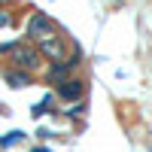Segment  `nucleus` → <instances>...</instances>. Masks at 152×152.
<instances>
[{
    "label": "nucleus",
    "mask_w": 152,
    "mask_h": 152,
    "mask_svg": "<svg viewBox=\"0 0 152 152\" xmlns=\"http://www.w3.org/2000/svg\"><path fill=\"white\" fill-rule=\"evenodd\" d=\"M9 61H12V67H15V70L34 73V70H40L43 55H40V49L31 46V43H15V49L9 52Z\"/></svg>",
    "instance_id": "obj_1"
},
{
    "label": "nucleus",
    "mask_w": 152,
    "mask_h": 152,
    "mask_svg": "<svg viewBox=\"0 0 152 152\" xmlns=\"http://www.w3.org/2000/svg\"><path fill=\"white\" fill-rule=\"evenodd\" d=\"M3 79L9 88H28L34 82V73H24V70H15V67H6L3 70Z\"/></svg>",
    "instance_id": "obj_6"
},
{
    "label": "nucleus",
    "mask_w": 152,
    "mask_h": 152,
    "mask_svg": "<svg viewBox=\"0 0 152 152\" xmlns=\"http://www.w3.org/2000/svg\"><path fill=\"white\" fill-rule=\"evenodd\" d=\"M24 140H28V134H24V131H9V134H3V137H0V149H12V146H21Z\"/></svg>",
    "instance_id": "obj_7"
},
{
    "label": "nucleus",
    "mask_w": 152,
    "mask_h": 152,
    "mask_svg": "<svg viewBox=\"0 0 152 152\" xmlns=\"http://www.w3.org/2000/svg\"><path fill=\"white\" fill-rule=\"evenodd\" d=\"M9 24H12V12L0 9V28H9Z\"/></svg>",
    "instance_id": "obj_9"
},
{
    "label": "nucleus",
    "mask_w": 152,
    "mask_h": 152,
    "mask_svg": "<svg viewBox=\"0 0 152 152\" xmlns=\"http://www.w3.org/2000/svg\"><path fill=\"white\" fill-rule=\"evenodd\" d=\"M3 3H9V0H0V6H3Z\"/></svg>",
    "instance_id": "obj_11"
},
{
    "label": "nucleus",
    "mask_w": 152,
    "mask_h": 152,
    "mask_svg": "<svg viewBox=\"0 0 152 152\" xmlns=\"http://www.w3.org/2000/svg\"><path fill=\"white\" fill-rule=\"evenodd\" d=\"M79 58H82V55H79V49H76L70 61H58V64H52V67H49V73H46V79L52 82V85H61L64 79H70V73H73L76 67H79Z\"/></svg>",
    "instance_id": "obj_4"
},
{
    "label": "nucleus",
    "mask_w": 152,
    "mask_h": 152,
    "mask_svg": "<svg viewBox=\"0 0 152 152\" xmlns=\"http://www.w3.org/2000/svg\"><path fill=\"white\" fill-rule=\"evenodd\" d=\"M31 152H52V149H46V146H37V149H31Z\"/></svg>",
    "instance_id": "obj_10"
},
{
    "label": "nucleus",
    "mask_w": 152,
    "mask_h": 152,
    "mask_svg": "<svg viewBox=\"0 0 152 152\" xmlns=\"http://www.w3.org/2000/svg\"><path fill=\"white\" fill-rule=\"evenodd\" d=\"M49 110H52V94H46L40 104H34V110H31V116L34 119H40V116H49Z\"/></svg>",
    "instance_id": "obj_8"
},
{
    "label": "nucleus",
    "mask_w": 152,
    "mask_h": 152,
    "mask_svg": "<svg viewBox=\"0 0 152 152\" xmlns=\"http://www.w3.org/2000/svg\"><path fill=\"white\" fill-rule=\"evenodd\" d=\"M55 88H58V97L64 100V104H73V100H82L85 97V82L82 79H64Z\"/></svg>",
    "instance_id": "obj_5"
},
{
    "label": "nucleus",
    "mask_w": 152,
    "mask_h": 152,
    "mask_svg": "<svg viewBox=\"0 0 152 152\" xmlns=\"http://www.w3.org/2000/svg\"><path fill=\"white\" fill-rule=\"evenodd\" d=\"M52 34H58V28H55V21L49 18L46 12H34V15L28 18V40L40 43V40H46V37H52Z\"/></svg>",
    "instance_id": "obj_2"
},
{
    "label": "nucleus",
    "mask_w": 152,
    "mask_h": 152,
    "mask_svg": "<svg viewBox=\"0 0 152 152\" xmlns=\"http://www.w3.org/2000/svg\"><path fill=\"white\" fill-rule=\"evenodd\" d=\"M37 49H40V55L43 58H49V61H64V55H67V40L61 34H52V37H46V40H40L37 43Z\"/></svg>",
    "instance_id": "obj_3"
}]
</instances>
